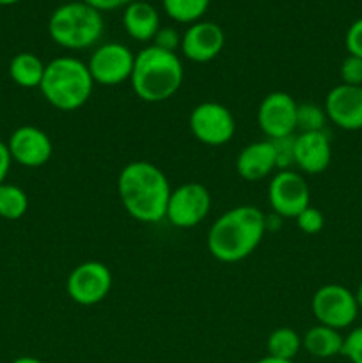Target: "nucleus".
Segmentation results:
<instances>
[{
  "label": "nucleus",
  "mask_w": 362,
  "mask_h": 363,
  "mask_svg": "<svg viewBox=\"0 0 362 363\" xmlns=\"http://www.w3.org/2000/svg\"><path fill=\"white\" fill-rule=\"evenodd\" d=\"M170 191V183L163 170L146 160L124 165L117 177V195L124 211L141 223L165 220Z\"/></svg>",
  "instance_id": "nucleus-1"
},
{
  "label": "nucleus",
  "mask_w": 362,
  "mask_h": 363,
  "mask_svg": "<svg viewBox=\"0 0 362 363\" xmlns=\"http://www.w3.org/2000/svg\"><path fill=\"white\" fill-rule=\"evenodd\" d=\"M266 233L265 213L256 206H236L227 209L208 230V250L224 264H234L248 255L263 241Z\"/></svg>",
  "instance_id": "nucleus-2"
},
{
  "label": "nucleus",
  "mask_w": 362,
  "mask_h": 363,
  "mask_svg": "<svg viewBox=\"0 0 362 363\" xmlns=\"http://www.w3.org/2000/svg\"><path fill=\"white\" fill-rule=\"evenodd\" d=\"M185 67L180 55L149 45L135 53L130 85L138 99L163 103L172 98L183 85Z\"/></svg>",
  "instance_id": "nucleus-3"
},
{
  "label": "nucleus",
  "mask_w": 362,
  "mask_h": 363,
  "mask_svg": "<svg viewBox=\"0 0 362 363\" xmlns=\"http://www.w3.org/2000/svg\"><path fill=\"white\" fill-rule=\"evenodd\" d=\"M94 85L87 62L64 55L46 64L39 91L53 108L73 112L89 101Z\"/></svg>",
  "instance_id": "nucleus-4"
},
{
  "label": "nucleus",
  "mask_w": 362,
  "mask_h": 363,
  "mask_svg": "<svg viewBox=\"0 0 362 363\" xmlns=\"http://www.w3.org/2000/svg\"><path fill=\"white\" fill-rule=\"evenodd\" d=\"M105 30L103 14L82 0L57 7L48 20V34L60 48L80 52L92 48Z\"/></svg>",
  "instance_id": "nucleus-5"
},
{
  "label": "nucleus",
  "mask_w": 362,
  "mask_h": 363,
  "mask_svg": "<svg viewBox=\"0 0 362 363\" xmlns=\"http://www.w3.org/2000/svg\"><path fill=\"white\" fill-rule=\"evenodd\" d=\"M188 128L195 140L209 147H220L233 140L236 133V119L226 105L216 101H202L192 108Z\"/></svg>",
  "instance_id": "nucleus-6"
},
{
  "label": "nucleus",
  "mask_w": 362,
  "mask_h": 363,
  "mask_svg": "<svg viewBox=\"0 0 362 363\" xmlns=\"http://www.w3.org/2000/svg\"><path fill=\"white\" fill-rule=\"evenodd\" d=\"M311 311L318 325L330 326L341 332L355 323L358 305L355 293H351L348 287L339 284H325L312 296Z\"/></svg>",
  "instance_id": "nucleus-7"
},
{
  "label": "nucleus",
  "mask_w": 362,
  "mask_h": 363,
  "mask_svg": "<svg viewBox=\"0 0 362 363\" xmlns=\"http://www.w3.org/2000/svg\"><path fill=\"white\" fill-rule=\"evenodd\" d=\"M212 209V194L202 183L188 181L170 191L165 218L176 229H194Z\"/></svg>",
  "instance_id": "nucleus-8"
},
{
  "label": "nucleus",
  "mask_w": 362,
  "mask_h": 363,
  "mask_svg": "<svg viewBox=\"0 0 362 363\" xmlns=\"http://www.w3.org/2000/svg\"><path fill=\"white\" fill-rule=\"evenodd\" d=\"M268 202L272 213L280 218H297L311 206V188L298 170H277L268 183Z\"/></svg>",
  "instance_id": "nucleus-9"
},
{
  "label": "nucleus",
  "mask_w": 362,
  "mask_h": 363,
  "mask_svg": "<svg viewBox=\"0 0 362 363\" xmlns=\"http://www.w3.org/2000/svg\"><path fill=\"white\" fill-rule=\"evenodd\" d=\"M135 53L126 45L117 41L96 46L87 60L89 73L94 84L103 87H116L130 80L133 71Z\"/></svg>",
  "instance_id": "nucleus-10"
},
{
  "label": "nucleus",
  "mask_w": 362,
  "mask_h": 363,
  "mask_svg": "<svg viewBox=\"0 0 362 363\" xmlns=\"http://www.w3.org/2000/svg\"><path fill=\"white\" fill-rule=\"evenodd\" d=\"M112 289V273L106 264L99 261H85L73 268L67 275V296L82 307L98 305L105 300Z\"/></svg>",
  "instance_id": "nucleus-11"
},
{
  "label": "nucleus",
  "mask_w": 362,
  "mask_h": 363,
  "mask_svg": "<svg viewBox=\"0 0 362 363\" xmlns=\"http://www.w3.org/2000/svg\"><path fill=\"white\" fill-rule=\"evenodd\" d=\"M298 103L287 92L266 94L258 106V126L268 140L291 137L297 131Z\"/></svg>",
  "instance_id": "nucleus-12"
},
{
  "label": "nucleus",
  "mask_w": 362,
  "mask_h": 363,
  "mask_svg": "<svg viewBox=\"0 0 362 363\" xmlns=\"http://www.w3.org/2000/svg\"><path fill=\"white\" fill-rule=\"evenodd\" d=\"M13 162L27 169H38L46 165L53 155L52 138L41 128L25 124L16 128L6 142Z\"/></svg>",
  "instance_id": "nucleus-13"
},
{
  "label": "nucleus",
  "mask_w": 362,
  "mask_h": 363,
  "mask_svg": "<svg viewBox=\"0 0 362 363\" xmlns=\"http://www.w3.org/2000/svg\"><path fill=\"white\" fill-rule=\"evenodd\" d=\"M226 45V34L215 21L199 20L188 25L181 35V53L190 62L206 64L220 55Z\"/></svg>",
  "instance_id": "nucleus-14"
},
{
  "label": "nucleus",
  "mask_w": 362,
  "mask_h": 363,
  "mask_svg": "<svg viewBox=\"0 0 362 363\" xmlns=\"http://www.w3.org/2000/svg\"><path fill=\"white\" fill-rule=\"evenodd\" d=\"M327 119L344 131L362 130V87L339 84L329 91L323 105Z\"/></svg>",
  "instance_id": "nucleus-15"
},
{
  "label": "nucleus",
  "mask_w": 362,
  "mask_h": 363,
  "mask_svg": "<svg viewBox=\"0 0 362 363\" xmlns=\"http://www.w3.org/2000/svg\"><path fill=\"white\" fill-rule=\"evenodd\" d=\"M330 162H332V144L327 131L295 135V167L298 172L316 176L325 172Z\"/></svg>",
  "instance_id": "nucleus-16"
},
{
  "label": "nucleus",
  "mask_w": 362,
  "mask_h": 363,
  "mask_svg": "<svg viewBox=\"0 0 362 363\" xmlns=\"http://www.w3.org/2000/svg\"><path fill=\"white\" fill-rule=\"evenodd\" d=\"M277 170L275 152L270 140H258L245 145L236 158V172L245 181H261Z\"/></svg>",
  "instance_id": "nucleus-17"
},
{
  "label": "nucleus",
  "mask_w": 362,
  "mask_h": 363,
  "mask_svg": "<svg viewBox=\"0 0 362 363\" xmlns=\"http://www.w3.org/2000/svg\"><path fill=\"white\" fill-rule=\"evenodd\" d=\"M123 25L126 34L138 43L153 41L160 30V14L144 0H133L124 7Z\"/></svg>",
  "instance_id": "nucleus-18"
},
{
  "label": "nucleus",
  "mask_w": 362,
  "mask_h": 363,
  "mask_svg": "<svg viewBox=\"0 0 362 363\" xmlns=\"http://www.w3.org/2000/svg\"><path fill=\"white\" fill-rule=\"evenodd\" d=\"M344 337L339 330H334L325 325H316L309 328L302 337V347L307 351L311 357L327 360L341 354L343 351Z\"/></svg>",
  "instance_id": "nucleus-19"
},
{
  "label": "nucleus",
  "mask_w": 362,
  "mask_h": 363,
  "mask_svg": "<svg viewBox=\"0 0 362 363\" xmlns=\"http://www.w3.org/2000/svg\"><path fill=\"white\" fill-rule=\"evenodd\" d=\"M46 64L35 53L20 52L11 59L9 77L18 87L39 89Z\"/></svg>",
  "instance_id": "nucleus-20"
},
{
  "label": "nucleus",
  "mask_w": 362,
  "mask_h": 363,
  "mask_svg": "<svg viewBox=\"0 0 362 363\" xmlns=\"http://www.w3.org/2000/svg\"><path fill=\"white\" fill-rule=\"evenodd\" d=\"M266 350L270 357L280 358V360H291L300 353L302 337L293 328L280 326L275 328L266 339Z\"/></svg>",
  "instance_id": "nucleus-21"
},
{
  "label": "nucleus",
  "mask_w": 362,
  "mask_h": 363,
  "mask_svg": "<svg viewBox=\"0 0 362 363\" xmlns=\"http://www.w3.org/2000/svg\"><path fill=\"white\" fill-rule=\"evenodd\" d=\"M28 209V195L23 188L11 183L0 184V218L20 220L23 218Z\"/></svg>",
  "instance_id": "nucleus-22"
},
{
  "label": "nucleus",
  "mask_w": 362,
  "mask_h": 363,
  "mask_svg": "<svg viewBox=\"0 0 362 363\" xmlns=\"http://www.w3.org/2000/svg\"><path fill=\"white\" fill-rule=\"evenodd\" d=\"M163 11L176 23L192 25L201 20L209 7V0H162Z\"/></svg>",
  "instance_id": "nucleus-23"
},
{
  "label": "nucleus",
  "mask_w": 362,
  "mask_h": 363,
  "mask_svg": "<svg viewBox=\"0 0 362 363\" xmlns=\"http://www.w3.org/2000/svg\"><path fill=\"white\" fill-rule=\"evenodd\" d=\"M325 108L316 103H302L297 110V130L300 133L309 131H325L327 124Z\"/></svg>",
  "instance_id": "nucleus-24"
},
{
  "label": "nucleus",
  "mask_w": 362,
  "mask_h": 363,
  "mask_svg": "<svg viewBox=\"0 0 362 363\" xmlns=\"http://www.w3.org/2000/svg\"><path fill=\"white\" fill-rule=\"evenodd\" d=\"M273 152H275L277 170H290L295 167V135L283 138H273Z\"/></svg>",
  "instance_id": "nucleus-25"
},
{
  "label": "nucleus",
  "mask_w": 362,
  "mask_h": 363,
  "mask_svg": "<svg viewBox=\"0 0 362 363\" xmlns=\"http://www.w3.org/2000/svg\"><path fill=\"white\" fill-rule=\"evenodd\" d=\"M295 220H297L298 229L304 234H318L325 225V216L314 206H307Z\"/></svg>",
  "instance_id": "nucleus-26"
},
{
  "label": "nucleus",
  "mask_w": 362,
  "mask_h": 363,
  "mask_svg": "<svg viewBox=\"0 0 362 363\" xmlns=\"http://www.w3.org/2000/svg\"><path fill=\"white\" fill-rule=\"evenodd\" d=\"M341 82L346 85H357L362 87V59L361 57L348 55L341 64Z\"/></svg>",
  "instance_id": "nucleus-27"
},
{
  "label": "nucleus",
  "mask_w": 362,
  "mask_h": 363,
  "mask_svg": "<svg viewBox=\"0 0 362 363\" xmlns=\"http://www.w3.org/2000/svg\"><path fill=\"white\" fill-rule=\"evenodd\" d=\"M341 354L346 357L350 363H362V326H357L344 337Z\"/></svg>",
  "instance_id": "nucleus-28"
},
{
  "label": "nucleus",
  "mask_w": 362,
  "mask_h": 363,
  "mask_svg": "<svg viewBox=\"0 0 362 363\" xmlns=\"http://www.w3.org/2000/svg\"><path fill=\"white\" fill-rule=\"evenodd\" d=\"M153 45L162 50H167V52L177 53L181 46V34L174 27H160L155 39H153Z\"/></svg>",
  "instance_id": "nucleus-29"
},
{
  "label": "nucleus",
  "mask_w": 362,
  "mask_h": 363,
  "mask_svg": "<svg viewBox=\"0 0 362 363\" xmlns=\"http://www.w3.org/2000/svg\"><path fill=\"white\" fill-rule=\"evenodd\" d=\"M344 46L348 50V55L361 57L362 59V18L355 20L348 27L346 35H344Z\"/></svg>",
  "instance_id": "nucleus-30"
},
{
  "label": "nucleus",
  "mask_w": 362,
  "mask_h": 363,
  "mask_svg": "<svg viewBox=\"0 0 362 363\" xmlns=\"http://www.w3.org/2000/svg\"><path fill=\"white\" fill-rule=\"evenodd\" d=\"M82 2L94 7L99 13H105V11H116L121 9V7H126L128 4H131L133 0H82Z\"/></svg>",
  "instance_id": "nucleus-31"
},
{
  "label": "nucleus",
  "mask_w": 362,
  "mask_h": 363,
  "mask_svg": "<svg viewBox=\"0 0 362 363\" xmlns=\"http://www.w3.org/2000/svg\"><path fill=\"white\" fill-rule=\"evenodd\" d=\"M11 165H13V158L9 155V149H7L6 142L0 140V184L6 183L11 172Z\"/></svg>",
  "instance_id": "nucleus-32"
},
{
  "label": "nucleus",
  "mask_w": 362,
  "mask_h": 363,
  "mask_svg": "<svg viewBox=\"0 0 362 363\" xmlns=\"http://www.w3.org/2000/svg\"><path fill=\"white\" fill-rule=\"evenodd\" d=\"M265 225L266 233H273V230H279L283 227V218L275 213H270V215H265Z\"/></svg>",
  "instance_id": "nucleus-33"
},
{
  "label": "nucleus",
  "mask_w": 362,
  "mask_h": 363,
  "mask_svg": "<svg viewBox=\"0 0 362 363\" xmlns=\"http://www.w3.org/2000/svg\"><path fill=\"white\" fill-rule=\"evenodd\" d=\"M256 363H293L291 360H280V358H275V357H270V354H266V357L259 358Z\"/></svg>",
  "instance_id": "nucleus-34"
},
{
  "label": "nucleus",
  "mask_w": 362,
  "mask_h": 363,
  "mask_svg": "<svg viewBox=\"0 0 362 363\" xmlns=\"http://www.w3.org/2000/svg\"><path fill=\"white\" fill-rule=\"evenodd\" d=\"M11 363H43V362L39 360V358H35V357H20V358H16V360H13Z\"/></svg>",
  "instance_id": "nucleus-35"
},
{
  "label": "nucleus",
  "mask_w": 362,
  "mask_h": 363,
  "mask_svg": "<svg viewBox=\"0 0 362 363\" xmlns=\"http://www.w3.org/2000/svg\"><path fill=\"white\" fill-rule=\"evenodd\" d=\"M355 300H357V305H358V308H362V282L358 284L357 291H355Z\"/></svg>",
  "instance_id": "nucleus-36"
},
{
  "label": "nucleus",
  "mask_w": 362,
  "mask_h": 363,
  "mask_svg": "<svg viewBox=\"0 0 362 363\" xmlns=\"http://www.w3.org/2000/svg\"><path fill=\"white\" fill-rule=\"evenodd\" d=\"M20 0H0V6H13V4H18Z\"/></svg>",
  "instance_id": "nucleus-37"
}]
</instances>
